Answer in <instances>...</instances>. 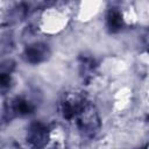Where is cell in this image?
Wrapping results in <instances>:
<instances>
[{
	"label": "cell",
	"mask_w": 149,
	"mask_h": 149,
	"mask_svg": "<svg viewBox=\"0 0 149 149\" xmlns=\"http://www.w3.org/2000/svg\"><path fill=\"white\" fill-rule=\"evenodd\" d=\"M45 48L43 45H33L27 49V58L31 63H38L44 58Z\"/></svg>",
	"instance_id": "cell-1"
},
{
	"label": "cell",
	"mask_w": 149,
	"mask_h": 149,
	"mask_svg": "<svg viewBox=\"0 0 149 149\" xmlns=\"http://www.w3.org/2000/svg\"><path fill=\"white\" fill-rule=\"evenodd\" d=\"M29 141L33 142L34 144H40L42 143L44 139V128L40 123H35L30 128V135H29Z\"/></svg>",
	"instance_id": "cell-2"
},
{
	"label": "cell",
	"mask_w": 149,
	"mask_h": 149,
	"mask_svg": "<svg viewBox=\"0 0 149 149\" xmlns=\"http://www.w3.org/2000/svg\"><path fill=\"white\" fill-rule=\"evenodd\" d=\"M108 23H109L111 29H113V30H116V29H119L121 27V23H122L121 16H120V14L116 10H112L109 13V15H108Z\"/></svg>",
	"instance_id": "cell-3"
},
{
	"label": "cell",
	"mask_w": 149,
	"mask_h": 149,
	"mask_svg": "<svg viewBox=\"0 0 149 149\" xmlns=\"http://www.w3.org/2000/svg\"><path fill=\"white\" fill-rule=\"evenodd\" d=\"M15 108L20 113H30L33 111V106L24 100H17L15 104Z\"/></svg>",
	"instance_id": "cell-4"
}]
</instances>
